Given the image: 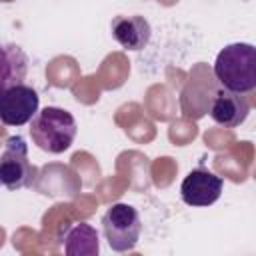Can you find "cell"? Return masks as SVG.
<instances>
[{
	"instance_id": "7",
	"label": "cell",
	"mask_w": 256,
	"mask_h": 256,
	"mask_svg": "<svg viewBox=\"0 0 256 256\" xmlns=\"http://www.w3.org/2000/svg\"><path fill=\"white\" fill-rule=\"evenodd\" d=\"M250 112V102L244 94L240 92H232V90H218L212 106H210V116L216 124L224 126V128H236L240 126Z\"/></svg>"
},
{
	"instance_id": "1",
	"label": "cell",
	"mask_w": 256,
	"mask_h": 256,
	"mask_svg": "<svg viewBox=\"0 0 256 256\" xmlns=\"http://www.w3.org/2000/svg\"><path fill=\"white\" fill-rule=\"evenodd\" d=\"M214 76L222 88L246 94L256 88V48L248 42L224 46L214 62Z\"/></svg>"
},
{
	"instance_id": "2",
	"label": "cell",
	"mask_w": 256,
	"mask_h": 256,
	"mask_svg": "<svg viewBox=\"0 0 256 256\" xmlns=\"http://www.w3.org/2000/svg\"><path fill=\"white\" fill-rule=\"evenodd\" d=\"M28 130L32 142L40 150L48 154H60L72 146L78 124L68 110L58 106H46L32 116Z\"/></svg>"
},
{
	"instance_id": "5",
	"label": "cell",
	"mask_w": 256,
	"mask_h": 256,
	"mask_svg": "<svg viewBox=\"0 0 256 256\" xmlns=\"http://www.w3.org/2000/svg\"><path fill=\"white\" fill-rule=\"evenodd\" d=\"M40 96L28 84L10 86L0 94V122L6 126H22L38 112Z\"/></svg>"
},
{
	"instance_id": "8",
	"label": "cell",
	"mask_w": 256,
	"mask_h": 256,
	"mask_svg": "<svg viewBox=\"0 0 256 256\" xmlns=\"http://www.w3.org/2000/svg\"><path fill=\"white\" fill-rule=\"evenodd\" d=\"M110 32L114 36V40L126 48V50H142L152 36V28L150 22L144 16L132 14V16H116L110 22Z\"/></svg>"
},
{
	"instance_id": "10",
	"label": "cell",
	"mask_w": 256,
	"mask_h": 256,
	"mask_svg": "<svg viewBox=\"0 0 256 256\" xmlns=\"http://www.w3.org/2000/svg\"><path fill=\"white\" fill-rule=\"evenodd\" d=\"M64 252L68 256H94L100 250L98 232L86 222H74L64 228Z\"/></svg>"
},
{
	"instance_id": "9",
	"label": "cell",
	"mask_w": 256,
	"mask_h": 256,
	"mask_svg": "<svg viewBox=\"0 0 256 256\" xmlns=\"http://www.w3.org/2000/svg\"><path fill=\"white\" fill-rule=\"evenodd\" d=\"M30 60L16 44H0V94L10 86L22 84L28 76Z\"/></svg>"
},
{
	"instance_id": "4",
	"label": "cell",
	"mask_w": 256,
	"mask_h": 256,
	"mask_svg": "<svg viewBox=\"0 0 256 256\" xmlns=\"http://www.w3.org/2000/svg\"><path fill=\"white\" fill-rule=\"evenodd\" d=\"M36 182V166L28 160V144L22 136H10L0 154V184L8 190L30 188Z\"/></svg>"
},
{
	"instance_id": "3",
	"label": "cell",
	"mask_w": 256,
	"mask_h": 256,
	"mask_svg": "<svg viewBox=\"0 0 256 256\" xmlns=\"http://www.w3.org/2000/svg\"><path fill=\"white\" fill-rule=\"evenodd\" d=\"M102 232H104L108 246L114 252L134 250L140 240V232H142L138 210L126 202L112 204L102 216Z\"/></svg>"
},
{
	"instance_id": "6",
	"label": "cell",
	"mask_w": 256,
	"mask_h": 256,
	"mask_svg": "<svg viewBox=\"0 0 256 256\" xmlns=\"http://www.w3.org/2000/svg\"><path fill=\"white\" fill-rule=\"evenodd\" d=\"M222 178L206 168H196L188 172V176L180 184V196L188 206H210L222 194Z\"/></svg>"
}]
</instances>
